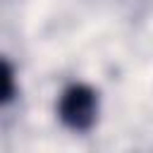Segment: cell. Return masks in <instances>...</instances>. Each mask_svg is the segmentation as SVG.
Listing matches in <instances>:
<instances>
[{
	"instance_id": "obj_2",
	"label": "cell",
	"mask_w": 153,
	"mask_h": 153,
	"mask_svg": "<svg viewBox=\"0 0 153 153\" xmlns=\"http://www.w3.org/2000/svg\"><path fill=\"white\" fill-rule=\"evenodd\" d=\"M2 76H5V91H2V103H10L14 98V69L5 60L2 62Z\"/></svg>"
},
{
	"instance_id": "obj_1",
	"label": "cell",
	"mask_w": 153,
	"mask_h": 153,
	"mask_svg": "<svg viewBox=\"0 0 153 153\" xmlns=\"http://www.w3.org/2000/svg\"><path fill=\"white\" fill-rule=\"evenodd\" d=\"M57 115H60L62 124L74 129V131L91 129L93 122H96V115H98L96 91L86 84H72L69 88H65V93L60 98Z\"/></svg>"
}]
</instances>
